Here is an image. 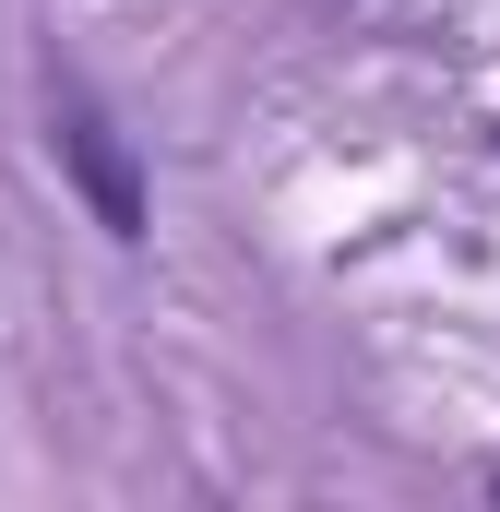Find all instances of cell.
I'll return each instance as SVG.
<instances>
[{
	"instance_id": "6da1fadb",
	"label": "cell",
	"mask_w": 500,
	"mask_h": 512,
	"mask_svg": "<svg viewBox=\"0 0 500 512\" xmlns=\"http://www.w3.org/2000/svg\"><path fill=\"white\" fill-rule=\"evenodd\" d=\"M60 155H72V179H84V203H96V227H108V239H143V179H131L120 131L96 120L84 96H60Z\"/></svg>"
}]
</instances>
